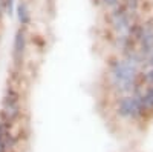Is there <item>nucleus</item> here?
<instances>
[{
    "mask_svg": "<svg viewBox=\"0 0 153 152\" xmlns=\"http://www.w3.org/2000/svg\"><path fill=\"white\" fill-rule=\"evenodd\" d=\"M139 74H141V69L136 65L118 54H112L106 60L104 85L107 91L113 95V98L132 94L136 89Z\"/></svg>",
    "mask_w": 153,
    "mask_h": 152,
    "instance_id": "obj_1",
    "label": "nucleus"
},
{
    "mask_svg": "<svg viewBox=\"0 0 153 152\" xmlns=\"http://www.w3.org/2000/svg\"><path fill=\"white\" fill-rule=\"evenodd\" d=\"M112 115L117 123L133 126V128H144L149 124L146 112L141 103V98L136 94H126L112 100Z\"/></svg>",
    "mask_w": 153,
    "mask_h": 152,
    "instance_id": "obj_2",
    "label": "nucleus"
},
{
    "mask_svg": "<svg viewBox=\"0 0 153 152\" xmlns=\"http://www.w3.org/2000/svg\"><path fill=\"white\" fill-rule=\"evenodd\" d=\"M25 112L23 94L19 88V83L9 80L0 101V120L12 126H19Z\"/></svg>",
    "mask_w": 153,
    "mask_h": 152,
    "instance_id": "obj_3",
    "label": "nucleus"
},
{
    "mask_svg": "<svg viewBox=\"0 0 153 152\" xmlns=\"http://www.w3.org/2000/svg\"><path fill=\"white\" fill-rule=\"evenodd\" d=\"M28 46H29V32L26 28L19 26L14 32V39H12V49H11V61L12 68L22 71L26 61L28 55Z\"/></svg>",
    "mask_w": 153,
    "mask_h": 152,
    "instance_id": "obj_4",
    "label": "nucleus"
},
{
    "mask_svg": "<svg viewBox=\"0 0 153 152\" xmlns=\"http://www.w3.org/2000/svg\"><path fill=\"white\" fill-rule=\"evenodd\" d=\"M12 126L0 120V152H20L23 146V135Z\"/></svg>",
    "mask_w": 153,
    "mask_h": 152,
    "instance_id": "obj_5",
    "label": "nucleus"
},
{
    "mask_svg": "<svg viewBox=\"0 0 153 152\" xmlns=\"http://www.w3.org/2000/svg\"><path fill=\"white\" fill-rule=\"evenodd\" d=\"M14 16L19 22V26L29 29V26L32 25V11L28 0H17Z\"/></svg>",
    "mask_w": 153,
    "mask_h": 152,
    "instance_id": "obj_6",
    "label": "nucleus"
},
{
    "mask_svg": "<svg viewBox=\"0 0 153 152\" xmlns=\"http://www.w3.org/2000/svg\"><path fill=\"white\" fill-rule=\"evenodd\" d=\"M152 85H153V68H152V69L141 71L136 88H138V86H152ZM133 92H135V91H133Z\"/></svg>",
    "mask_w": 153,
    "mask_h": 152,
    "instance_id": "obj_7",
    "label": "nucleus"
},
{
    "mask_svg": "<svg viewBox=\"0 0 153 152\" xmlns=\"http://www.w3.org/2000/svg\"><path fill=\"white\" fill-rule=\"evenodd\" d=\"M100 2H101L100 9H103L104 12H106V11H110V9H113V8H117V6L121 5V0H100Z\"/></svg>",
    "mask_w": 153,
    "mask_h": 152,
    "instance_id": "obj_8",
    "label": "nucleus"
},
{
    "mask_svg": "<svg viewBox=\"0 0 153 152\" xmlns=\"http://www.w3.org/2000/svg\"><path fill=\"white\" fill-rule=\"evenodd\" d=\"M16 5H17V0H5V14L9 17L14 16Z\"/></svg>",
    "mask_w": 153,
    "mask_h": 152,
    "instance_id": "obj_9",
    "label": "nucleus"
},
{
    "mask_svg": "<svg viewBox=\"0 0 153 152\" xmlns=\"http://www.w3.org/2000/svg\"><path fill=\"white\" fill-rule=\"evenodd\" d=\"M92 5H94L95 8H98V9H100V6H101V2H100V0H92Z\"/></svg>",
    "mask_w": 153,
    "mask_h": 152,
    "instance_id": "obj_10",
    "label": "nucleus"
}]
</instances>
